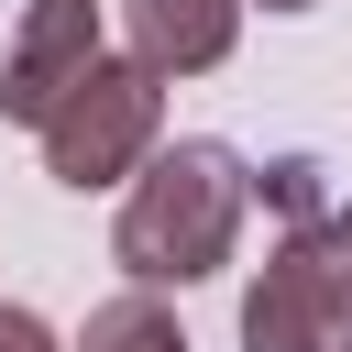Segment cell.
Returning a JSON list of instances; mask_svg holds the SVG:
<instances>
[{"mask_svg":"<svg viewBox=\"0 0 352 352\" xmlns=\"http://www.w3.org/2000/svg\"><path fill=\"white\" fill-rule=\"evenodd\" d=\"M242 209H253V165L231 143H176V154H154L132 176L121 231H110V264L132 286H198V275L231 264Z\"/></svg>","mask_w":352,"mask_h":352,"instance_id":"cell-1","label":"cell"},{"mask_svg":"<svg viewBox=\"0 0 352 352\" xmlns=\"http://www.w3.org/2000/svg\"><path fill=\"white\" fill-rule=\"evenodd\" d=\"M242 352H352V209H297L242 297Z\"/></svg>","mask_w":352,"mask_h":352,"instance_id":"cell-2","label":"cell"},{"mask_svg":"<svg viewBox=\"0 0 352 352\" xmlns=\"http://www.w3.org/2000/svg\"><path fill=\"white\" fill-rule=\"evenodd\" d=\"M154 121H165V77L143 66V55H88L77 66V88L33 121L44 132V176L55 187H121L143 154H154Z\"/></svg>","mask_w":352,"mask_h":352,"instance_id":"cell-3","label":"cell"},{"mask_svg":"<svg viewBox=\"0 0 352 352\" xmlns=\"http://www.w3.org/2000/svg\"><path fill=\"white\" fill-rule=\"evenodd\" d=\"M88 55H99V0H33V11H22V44H11V66H0V121H44V110L77 88Z\"/></svg>","mask_w":352,"mask_h":352,"instance_id":"cell-4","label":"cell"},{"mask_svg":"<svg viewBox=\"0 0 352 352\" xmlns=\"http://www.w3.org/2000/svg\"><path fill=\"white\" fill-rule=\"evenodd\" d=\"M121 22H132V55L154 77H209L242 33V0H121Z\"/></svg>","mask_w":352,"mask_h":352,"instance_id":"cell-5","label":"cell"},{"mask_svg":"<svg viewBox=\"0 0 352 352\" xmlns=\"http://www.w3.org/2000/svg\"><path fill=\"white\" fill-rule=\"evenodd\" d=\"M77 352H187V330H176V308H154V286H132V297L88 308Z\"/></svg>","mask_w":352,"mask_h":352,"instance_id":"cell-6","label":"cell"},{"mask_svg":"<svg viewBox=\"0 0 352 352\" xmlns=\"http://www.w3.org/2000/svg\"><path fill=\"white\" fill-rule=\"evenodd\" d=\"M0 352H55V330H44L33 308H0Z\"/></svg>","mask_w":352,"mask_h":352,"instance_id":"cell-7","label":"cell"},{"mask_svg":"<svg viewBox=\"0 0 352 352\" xmlns=\"http://www.w3.org/2000/svg\"><path fill=\"white\" fill-rule=\"evenodd\" d=\"M264 11H319V0H264Z\"/></svg>","mask_w":352,"mask_h":352,"instance_id":"cell-8","label":"cell"}]
</instances>
